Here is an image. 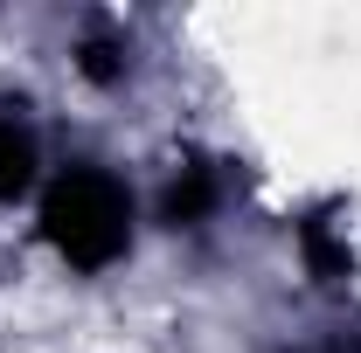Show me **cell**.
I'll list each match as a JSON object with an SVG mask.
<instances>
[{
    "label": "cell",
    "instance_id": "277c9868",
    "mask_svg": "<svg viewBox=\"0 0 361 353\" xmlns=\"http://www.w3.org/2000/svg\"><path fill=\"white\" fill-rule=\"evenodd\" d=\"M299 243H306V264H313V277H348V243L341 236H326V222H306L299 229Z\"/></svg>",
    "mask_w": 361,
    "mask_h": 353
},
{
    "label": "cell",
    "instance_id": "6da1fadb",
    "mask_svg": "<svg viewBox=\"0 0 361 353\" xmlns=\"http://www.w3.org/2000/svg\"><path fill=\"white\" fill-rule=\"evenodd\" d=\"M42 236L70 270H111L133 250V194L104 167H63L42 187Z\"/></svg>",
    "mask_w": 361,
    "mask_h": 353
},
{
    "label": "cell",
    "instance_id": "7a4b0ae2",
    "mask_svg": "<svg viewBox=\"0 0 361 353\" xmlns=\"http://www.w3.org/2000/svg\"><path fill=\"white\" fill-rule=\"evenodd\" d=\"M35 174H42L35 132H28L21 118H0V201H21V194H35Z\"/></svg>",
    "mask_w": 361,
    "mask_h": 353
},
{
    "label": "cell",
    "instance_id": "5b68a950",
    "mask_svg": "<svg viewBox=\"0 0 361 353\" xmlns=\"http://www.w3.org/2000/svg\"><path fill=\"white\" fill-rule=\"evenodd\" d=\"M77 70H84L90 84H118V77H126V56H118V42L90 35V42H84V56H77Z\"/></svg>",
    "mask_w": 361,
    "mask_h": 353
},
{
    "label": "cell",
    "instance_id": "3957f363",
    "mask_svg": "<svg viewBox=\"0 0 361 353\" xmlns=\"http://www.w3.org/2000/svg\"><path fill=\"white\" fill-rule=\"evenodd\" d=\"M209 208H216V174L209 167H180V180H167V194H160L167 229H195V222H209Z\"/></svg>",
    "mask_w": 361,
    "mask_h": 353
}]
</instances>
